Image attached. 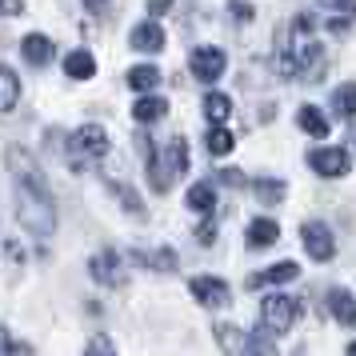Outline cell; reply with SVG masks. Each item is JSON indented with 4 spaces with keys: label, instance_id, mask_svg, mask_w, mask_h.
Masks as SVG:
<instances>
[{
    "label": "cell",
    "instance_id": "11",
    "mask_svg": "<svg viewBox=\"0 0 356 356\" xmlns=\"http://www.w3.org/2000/svg\"><path fill=\"white\" fill-rule=\"evenodd\" d=\"M129 40H132V49H140V52H161L164 49V29L156 20H145V24L132 29Z\"/></svg>",
    "mask_w": 356,
    "mask_h": 356
},
{
    "label": "cell",
    "instance_id": "13",
    "mask_svg": "<svg viewBox=\"0 0 356 356\" xmlns=\"http://www.w3.org/2000/svg\"><path fill=\"white\" fill-rule=\"evenodd\" d=\"M244 241H248V248H268V244L280 241V225L268 220V216H257V220L248 225V232H244Z\"/></svg>",
    "mask_w": 356,
    "mask_h": 356
},
{
    "label": "cell",
    "instance_id": "27",
    "mask_svg": "<svg viewBox=\"0 0 356 356\" xmlns=\"http://www.w3.org/2000/svg\"><path fill=\"white\" fill-rule=\"evenodd\" d=\"M332 104H337V113L353 124V84H340L337 88V97H332Z\"/></svg>",
    "mask_w": 356,
    "mask_h": 356
},
{
    "label": "cell",
    "instance_id": "15",
    "mask_svg": "<svg viewBox=\"0 0 356 356\" xmlns=\"http://www.w3.org/2000/svg\"><path fill=\"white\" fill-rule=\"evenodd\" d=\"M296 260H284V264H273V268H264V273L248 276V289H260V284H289V280H296Z\"/></svg>",
    "mask_w": 356,
    "mask_h": 356
},
{
    "label": "cell",
    "instance_id": "23",
    "mask_svg": "<svg viewBox=\"0 0 356 356\" xmlns=\"http://www.w3.org/2000/svg\"><path fill=\"white\" fill-rule=\"evenodd\" d=\"M184 200H188V209H193V212H204V216H209L212 204H216V193H212V184H204V180H200V184H193V188H188V196H184Z\"/></svg>",
    "mask_w": 356,
    "mask_h": 356
},
{
    "label": "cell",
    "instance_id": "22",
    "mask_svg": "<svg viewBox=\"0 0 356 356\" xmlns=\"http://www.w3.org/2000/svg\"><path fill=\"white\" fill-rule=\"evenodd\" d=\"M204 116H209L212 124H225L228 116H232V100H228L225 92H209V97H204Z\"/></svg>",
    "mask_w": 356,
    "mask_h": 356
},
{
    "label": "cell",
    "instance_id": "33",
    "mask_svg": "<svg viewBox=\"0 0 356 356\" xmlns=\"http://www.w3.org/2000/svg\"><path fill=\"white\" fill-rule=\"evenodd\" d=\"M316 4L332 8V13H348V8H353V0H316Z\"/></svg>",
    "mask_w": 356,
    "mask_h": 356
},
{
    "label": "cell",
    "instance_id": "34",
    "mask_svg": "<svg viewBox=\"0 0 356 356\" xmlns=\"http://www.w3.org/2000/svg\"><path fill=\"white\" fill-rule=\"evenodd\" d=\"M13 353V337H8V328L0 324V356H8Z\"/></svg>",
    "mask_w": 356,
    "mask_h": 356
},
{
    "label": "cell",
    "instance_id": "2",
    "mask_svg": "<svg viewBox=\"0 0 356 356\" xmlns=\"http://www.w3.org/2000/svg\"><path fill=\"white\" fill-rule=\"evenodd\" d=\"M296 321H300V300L296 296H284V292L264 296V305H260V328H268V337L292 332Z\"/></svg>",
    "mask_w": 356,
    "mask_h": 356
},
{
    "label": "cell",
    "instance_id": "28",
    "mask_svg": "<svg viewBox=\"0 0 356 356\" xmlns=\"http://www.w3.org/2000/svg\"><path fill=\"white\" fill-rule=\"evenodd\" d=\"M116 196H120V204H124L129 212H136V216H145V204L136 200V193H132V188H124V184H116Z\"/></svg>",
    "mask_w": 356,
    "mask_h": 356
},
{
    "label": "cell",
    "instance_id": "8",
    "mask_svg": "<svg viewBox=\"0 0 356 356\" xmlns=\"http://www.w3.org/2000/svg\"><path fill=\"white\" fill-rule=\"evenodd\" d=\"M88 273H92V280L104 284V289H120V284H124V268H120V257H116L113 248L97 252L92 264H88Z\"/></svg>",
    "mask_w": 356,
    "mask_h": 356
},
{
    "label": "cell",
    "instance_id": "26",
    "mask_svg": "<svg viewBox=\"0 0 356 356\" xmlns=\"http://www.w3.org/2000/svg\"><path fill=\"white\" fill-rule=\"evenodd\" d=\"M244 356H276L273 337H268L264 328H257V332H252V340H248V353H244Z\"/></svg>",
    "mask_w": 356,
    "mask_h": 356
},
{
    "label": "cell",
    "instance_id": "31",
    "mask_svg": "<svg viewBox=\"0 0 356 356\" xmlns=\"http://www.w3.org/2000/svg\"><path fill=\"white\" fill-rule=\"evenodd\" d=\"M220 180H225V184H232V188H241L244 172H236V168H220Z\"/></svg>",
    "mask_w": 356,
    "mask_h": 356
},
{
    "label": "cell",
    "instance_id": "25",
    "mask_svg": "<svg viewBox=\"0 0 356 356\" xmlns=\"http://www.w3.org/2000/svg\"><path fill=\"white\" fill-rule=\"evenodd\" d=\"M257 196L264 200V204H280L284 200V180H257Z\"/></svg>",
    "mask_w": 356,
    "mask_h": 356
},
{
    "label": "cell",
    "instance_id": "37",
    "mask_svg": "<svg viewBox=\"0 0 356 356\" xmlns=\"http://www.w3.org/2000/svg\"><path fill=\"white\" fill-rule=\"evenodd\" d=\"M88 4V13H104V0H84Z\"/></svg>",
    "mask_w": 356,
    "mask_h": 356
},
{
    "label": "cell",
    "instance_id": "36",
    "mask_svg": "<svg viewBox=\"0 0 356 356\" xmlns=\"http://www.w3.org/2000/svg\"><path fill=\"white\" fill-rule=\"evenodd\" d=\"M236 17H241V20H248V17H252V8H248L244 0H236Z\"/></svg>",
    "mask_w": 356,
    "mask_h": 356
},
{
    "label": "cell",
    "instance_id": "12",
    "mask_svg": "<svg viewBox=\"0 0 356 356\" xmlns=\"http://www.w3.org/2000/svg\"><path fill=\"white\" fill-rule=\"evenodd\" d=\"M296 124H300V132H308V136H316V140L332 132V124H328V116H324L321 108H316V104H300V108H296Z\"/></svg>",
    "mask_w": 356,
    "mask_h": 356
},
{
    "label": "cell",
    "instance_id": "18",
    "mask_svg": "<svg viewBox=\"0 0 356 356\" xmlns=\"http://www.w3.org/2000/svg\"><path fill=\"white\" fill-rule=\"evenodd\" d=\"M20 100V81L8 65H0V113H13Z\"/></svg>",
    "mask_w": 356,
    "mask_h": 356
},
{
    "label": "cell",
    "instance_id": "16",
    "mask_svg": "<svg viewBox=\"0 0 356 356\" xmlns=\"http://www.w3.org/2000/svg\"><path fill=\"white\" fill-rule=\"evenodd\" d=\"M328 312L337 316V324H353L356 321V300L348 289H328Z\"/></svg>",
    "mask_w": 356,
    "mask_h": 356
},
{
    "label": "cell",
    "instance_id": "3",
    "mask_svg": "<svg viewBox=\"0 0 356 356\" xmlns=\"http://www.w3.org/2000/svg\"><path fill=\"white\" fill-rule=\"evenodd\" d=\"M108 152V132L100 129V124H84L68 136V156L72 161H97Z\"/></svg>",
    "mask_w": 356,
    "mask_h": 356
},
{
    "label": "cell",
    "instance_id": "32",
    "mask_svg": "<svg viewBox=\"0 0 356 356\" xmlns=\"http://www.w3.org/2000/svg\"><path fill=\"white\" fill-rule=\"evenodd\" d=\"M168 8H172V0H148V13H152V17H164Z\"/></svg>",
    "mask_w": 356,
    "mask_h": 356
},
{
    "label": "cell",
    "instance_id": "1",
    "mask_svg": "<svg viewBox=\"0 0 356 356\" xmlns=\"http://www.w3.org/2000/svg\"><path fill=\"white\" fill-rule=\"evenodd\" d=\"M17 216L33 236H40V241L52 236L56 232V209H52V200H49V184L17 180Z\"/></svg>",
    "mask_w": 356,
    "mask_h": 356
},
{
    "label": "cell",
    "instance_id": "9",
    "mask_svg": "<svg viewBox=\"0 0 356 356\" xmlns=\"http://www.w3.org/2000/svg\"><path fill=\"white\" fill-rule=\"evenodd\" d=\"M212 332H216V344H220V353H225V356H244V353H248V337H244L236 324L216 321V324H212Z\"/></svg>",
    "mask_w": 356,
    "mask_h": 356
},
{
    "label": "cell",
    "instance_id": "5",
    "mask_svg": "<svg viewBox=\"0 0 356 356\" xmlns=\"http://www.w3.org/2000/svg\"><path fill=\"white\" fill-rule=\"evenodd\" d=\"M300 241H305L308 257L321 260V264H328V260L337 257V241H332V228L321 225V220H308V225L300 228Z\"/></svg>",
    "mask_w": 356,
    "mask_h": 356
},
{
    "label": "cell",
    "instance_id": "4",
    "mask_svg": "<svg viewBox=\"0 0 356 356\" xmlns=\"http://www.w3.org/2000/svg\"><path fill=\"white\" fill-rule=\"evenodd\" d=\"M188 68H193V76L200 84H216L220 76H225L228 68V56L220 49H193V56H188Z\"/></svg>",
    "mask_w": 356,
    "mask_h": 356
},
{
    "label": "cell",
    "instance_id": "20",
    "mask_svg": "<svg viewBox=\"0 0 356 356\" xmlns=\"http://www.w3.org/2000/svg\"><path fill=\"white\" fill-rule=\"evenodd\" d=\"M132 257L140 260V264H148L152 273H177V252L172 248H152V252H132Z\"/></svg>",
    "mask_w": 356,
    "mask_h": 356
},
{
    "label": "cell",
    "instance_id": "24",
    "mask_svg": "<svg viewBox=\"0 0 356 356\" xmlns=\"http://www.w3.org/2000/svg\"><path fill=\"white\" fill-rule=\"evenodd\" d=\"M209 152H212V156H225V152H232V132H228L225 124H212V132H209Z\"/></svg>",
    "mask_w": 356,
    "mask_h": 356
},
{
    "label": "cell",
    "instance_id": "10",
    "mask_svg": "<svg viewBox=\"0 0 356 356\" xmlns=\"http://www.w3.org/2000/svg\"><path fill=\"white\" fill-rule=\"evenodd\" d=\"M20 52H24V60L33 68H44L52 60V52H56V44H52V36H40V33H33V36H24V44H20Z\"/></svg>",
    "mask_w": 356,
    "mask_h": 356
},
{
    "label": "cell",
    "instance_id": "21",
    "mask_svg": "<svg viewBox=\"0 0 356 356\" xmlns=\"http://www.w3.org/2000/svg\"><path fill=\"white\" fill-rule=\"evenodd\" d=\"M161 84V68L156 65H136L129 72V88H136V92H152Z\"/></svg>",
    "mask_w": 356,
    "mask_h": 356
},
{
    "label": "cell",
    "instance_id": "35",
    "mask_svg": "<svg viewBox=\"0 0 356 356\" xmlns=\"http://www.w3.org/2000/svg\"><path fill=\"white\" fill-rule=\"evenodd\" d=\"M328 33L344 36V33H348V20H344V17H340V20H328Z\"/></svg>",
    "mask_w": 356,
    "mask_h": 356
},
{
    "label": "cell",
    "instance_id": "14",
    "mask_svg": "<svg viewBox=\"0 0 356 356\" xmlns=\"http://www.w3.org/2000/svg\"><path fill=\"white\" fill-rule=\"evenodd\" d=\"M161 161H164V168L172 172V180L184 177V172H188V140H184V136H172V140H168V148H164Z\"/></svg>",
    "mask_w": 356,
    "mask_h": 356
},
{
    "label": "cell",
    "instance_id": "30",
    "mask_svg": "<svg viewBox=\"0 0 356 356\" xmlns=\"http://www.w3.org/2000/svg\"><path fill=\"white\" fill-rule=\"evenodd\" d=\"M196 241H200V244H212V241H216V225H212V220H204V225L196 228Z\"/></svg>",
    "mask_w": 356,
    "mask_h": 356
},
{
    "label": "cell",
    "instance_id": "6",
    "mask_svg": "<svg viewBox=\"0 0 356 356\" xmlns=\"http://www.w3.org/2000/svg\"><path fill=\"white\" fill-rule=\"evenodd\" d=\"M308 164H312V172L316 177H348V148H337V145H328V148H312L308 152Z\"/></svg>",
    "mask_w": 356,
    "mask_h": 356
},
{
    "label": "cell",
    "instance_id": "19",
    "mask_svg": "<svg viewBox=\"0 0 356 356\" xmlns=\"http://www.w3.org/2000/svg\"><path fill=\"white\" fill-rule=\"evenodd\" d=\"M164 113H168V100H164V97H152V92L132 104V116H136L140 124H152V120H161Z\"/></svg>",
    "mask_w": 356,
    "mask_h": 356
},
{
    "label": "cell",
    "instance_id": "7",
    "mask_svg": "<svg viewBox=\"0 0 356 356\" xmlns=\"http://www.w3.org/2000/svg\"><path fill=\"white\" fill-rule=\"evenodd\" d=\"M188 292L196 296V305H204V308H225L232 300V289H228L220 276H193L188 280Z\"/></svg>",
    "mask_w": 356,
    "mask_h": 356
},
{
    "label": "cell",
    "instance_id": "29",
    "mask_svg": "<svg viewBox=\"0 0 356 356\" xmlns=\"http://www.w3.org/2000/svg\"><path fill=\"white\" fill-rule=\"evenodd\" d=\"M88 356H116L113 340H108V337H97L92 344H88Z\"/></svg>",
    "mask_w": 356,
    "mask_h": 356
},
{
    "label": "cell",
    "instance_id": "17",
    "mask_svg": "<svg viewBox=\"0 0 356 356\" xmlns=\"http://www.w3.org/2000/svg\"><path fill=\"white\" fill-rule=\"evenodd\" d=\"M65 72L72 76V81H92V76H97V60H92V52H84V49L68 52L65 56Z\"/></svg>",
    "mask_w": 356,
    "mask_h": 356
}]
</instances>
